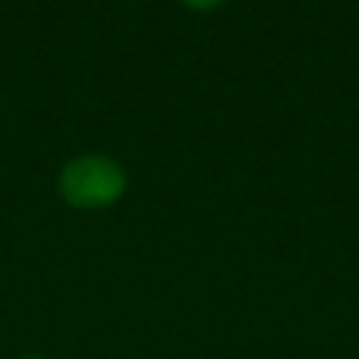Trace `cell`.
<instances>
[{
    "mask_svg": "<svg viewBox=\"0 0 359 359\" xmlns=\"http://www.w3.org/2000/svg\"><path fill=\"white\" fill-rule=\"evenodd\" d=\"M123 171L104 154H81L62 168V196L76 208H107L123 194Z\"/></svg>",
    "mask_w": 359,
    "mask_h": 359,
    "instance_id": "6da1fadb",
    "label": "cell"
},
{
    "mask_svg": "<svg viewBox=\"0 0 359 359\" xmlns=\"http://www.w3.org/2000/svg\"><path fill=\"white\" fill-rule=\"evenodd\" d=\"M182 3H188V6H194V8H210V6H216L219 0H182Z\"/></svg>",
    "mask_w": 359,
    "mask_h": 359,
    "instance_id": "7a4b0ae2",
    "label": "cell"
}]
</instances>
